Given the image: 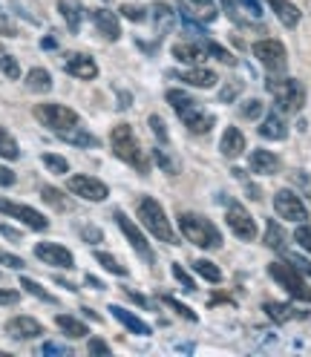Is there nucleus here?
<instances>
[{
	"instance_id": "50",
	"label": "nucleus",
	"mask_w": 311,
	"mask_h": 357,
	"mask_svg": "<svg viewBox=\"0 0 311 357\" xmlns=\"http://www.w3.org/2000/svg\"><path fill=\"white\" fill-rule=\"evenodd\" d=\"M20 300L17 291H9V288H0V305H15Z\"/></svg>"
},
{
	"instance_id": "61",
	"label": "nucleus",
	"mask_w": 311,
	"mask_h": 357,
	"mask_svg": "<svg viewBox=\"0 0 311 357\" xmlns=\"http://www.w3.org/2000/svg\"><path fill=\"white\" fill-rule=\"evenodd\" d=\"M291 262L300 268V271H305V274H311V262L308 259H300V257H291Z\"/></svg>"
},
{
	"instance_id": "43",
	"label": "nucleus",
	"mask_w": 311,
	"mask_h": 357,
	"mask_svg": "<svg viewBox=\"0 0 311 357\" xmlns=\"http://www.w3.org/2000/svg\"><path fill=\"white\" fill-rule=\"evenodd\" d=\"M162 303H165V305H170V308H173V311H176V314H179V317H185V320L196 323V314H193V311H190L188 305H182L179 300H173V297H162Z\"/></svg>"
},
{
	"instance_id": "22",
	"label": "nucleus",
	"mask_w": 311,
	"mask_h": 357,
	"mask_svg": "<svg viewBox=\"0 0 311 357\" xmlns=\"http://www.w3.org/2000/svg\"><path fill=\"white\" fill-rule=\"evenodd\" d=\"M259 136H262V139H268V142H282V139H288V127H285V121H282V116H280V109L262 119V124H259Z\"/></svg>"
},
{
	"instance_id": "4",
	"label": "nucleus",
	"mask_w": 311,
	"mask_h": 357,
	"mask_svg": "<svg viewBox=\"0 0 311 357\" xmlns=\"http://www.w3.org/2000/svg\"><path fill=\"white\" fill-rule=\"evenodd\" d=\"M139 219H142V225L159 239V242H167V245H176V234L170 228V219L165 216V208L156 202L153 196H142V202H139Z\"/></svg>"
},
{
	"instance_id": "36",
	"label": "nucleus",
	"mask_w": 311,
	"mask_h": 357,
	"mask_svg": "<svg viewBox=\"0 0 311 357\" xmlns=\"http://www.w3.org/2000/svg\"><path fill=\"white\" fill-rule=\"evenodd\" d=\"M40 196H43V202H50L55 211H70V202L63 199L61 190H55V188H50V185H43V188H40Z\"/></svg>"
},
{
	"instance_id": "3",
	"label": "nucleus",
	"mask_w": 311,
	"mask_h": 357,
	"mask_svg": "<svg viewBox=\"0 0 311 357\" xmlns=\"http://www.w3.org/2000/svg\"><path fill=\"white\" fill-rule=\"evenodd\" d=\"M268 93L277 101L280 113H300L303 104H305V89L297 78H277V73H271V78L265 81Z\"/></svg>"
},
{
	"instance_id": "9",
	"label": "nucleus",
	"mask_w": 311,
	"mask_h": 357,
	"mask_svg": "<svg viewBox=\"0 0 311 357\" xmlns=\"http://www.w3.org/2000/svg\"><path fill=\"white\" fill-rule=\"evenodd\" d=\"M66 188H70L73 196L86 199V202H104L109 196V188L101 182V178H93V176H70Z\"/></svg>"
},
{
	"instance_id": "15",
	"label": "nucleus",
	"mask_w": 311,
	"mask_h": 357,
	"mask_svg": "<svg viewBox=\"0 0 311 357\" xmlns=\"http://www.w3.org/2000/svg\"><path fill=\"white\" fill-rule=\"evenodd\" d=\"M6 331H9V337H15V340H35V337L43 334V326L35 317L20 314V317H12L6 323Z\"/></svg>"
},
{
	"instance_id": "32",
	"label": "nucleus",
	"mask_w": 311,
	"mask_h": 357,
	"mask_svg": "<svg viewBox=\"0 0 311 357\" xmlns=\"http://www.w3.org/2000/svg\"><path fill=\"white\" fill-rule=\"evenodd\" d=\"M265 245L274 248V251H282L285 248V234H282V228L277 225L274 219H268V225H265Z\"/></svg>"
},
{
	"instance_id": "5",
	"label": "nucleus",
	"mask_w": 311,
	"mask_h": 357,
	"mask_svg": "<svg viewBox=\"0 0 311 357\" xmlns=\"http://www.w3.org/2000/svg\"><path fill=\"white\" fill-rule=\"evenodd\" d=\"M268 274H271V280H274L280 288H285V291L291 294L294 300L311 303V288H308V282L303 280V271H300L294 262H271V265H268Z\"/></svg>"
},
{
	"instance_id": "26",
	"label": "nucleus",
	"mask_w": 311,
	"mask_h": 357,
	"mask_svg": "<svg viewBox=\"0 0 311 357\" xmlns=\"http://www.w3.org/2000/svg\"><path fill=\"white\" fill-rule=\"evenodd\" d=\"M55 136H61L63 142H70V144H78V147H96L98 144V139L93 136V132H86L84 127H66V130H58Z\"/></svg>"
},
{
	"instance_id": "19",
	"label": "nucleus",
	"mask_w": 311,
	"mask_h": 357,
	"mask_svg": "<svg viewBox=\"0 0 311 357\" xmlns=\"http://www.w3.org/2000/svg\"><path fill=\"white\" fill-rule=\"evenodd\" d=\"M248 165H251V170L257 176H274L280 170V159H277L271 150H254L248 155Z\"/></svg>"
},
{
	"instance_id": "48",
	"label": "nucleus",
	"mask_w": 311,
	"mask_h": 357,
	"mask_svg": "<svg viewBox=\"0 0 311 357\" xmlns=\"http://www.w3.org/2000/svg\"><path fill=\"white\" fill-rule=\"evenodd\" d=\"M0 265H6V268H15V271H20L26 262L20 259V257H15V254H9V251H0Z\"/></svg>"
},
{
	"instance_id": "62",
	"label": "nucleus",
	"mask_w": 311,
	"mask_h": 357,
	"mask_svg": "<svg viewBox=\"0 0 311 357\" xmlns=\"http://www.w3.org/2000/svg\"><path fill=\"white\" fill-rule=\"evenodd\" d=\"M84 282H86V285H93V288H104V285H101V282H98V280H96V277H86V280H84Z\"/></svg>"
},
{
	"instance_id": "59",
	"label": "nucleus",
	"mask_w": 311,
	"mask_h": 357,
	"mask_svg": "<svg viewBox=\"0 0 311 357\" xmlns=\"http://www.w3.org/2000/svg\"><path fill=\"white\" fill-rule=\"evenodd\" d=\"M81 236L93 239V242H101V231H96V228H81Z\"/></svg>"
},
{
	"instance_id": "45",
	"label": "nucleus",
	"mask_w": 311,
	"mask_h": 357,
	"mask_svg": "<svg viewBox=\"0 0 311 357\" xmlns=\"http://www.w3.org/2000/svg\"><path fill=\"white\" fill-rule=\"evenodd\" d=\"M205 52H211L216 61H222V63H236V58L228 52V50H222L219 43H205Z\"/></svg>"
},
{
	"instance_id": "54",
	"label": "nucleus",
	"mask_w": 311,
	"mask_h": 357,
	"mask_svg": "<svg viewBox=\"0 0 311 357\" xmlns=\"http://www.w3.org/2000/svg\"><path fill=\"white\" fill-rule=\"evenodd\" d=\"M43 354H70V349H66V346H58V343H47V346H43Z\"/></svg>"
},
{
	"instance_id": "51",
	"label": "nucleus",
	"mask_w": 311,
	"mask_h": 357,
	"mask_svg": "<svg viewBox=\"0 0 311 357\" xmlns=\"http://www.w3.org/2000/svg\"><path fill=\"white\" fill-rule=\"evenodd\" d=\"M239 89H242V84H228V86L219 93V98H222V101H231V98L239 96Z\"/></svg>"
},
{
	"instance_id": "56",
	"label": "nucleus",
	"mask_w": 311,
	"mask_h": 357,
	"mask_svg": "<svg viewBox=\"0 0 311 357\" xmlns=\"http://www.w3.org/2000/svg\"><path fill=\"white\" fill-rule=\"evenodd\" d=\"M239 3H242V6H245V9L251 12V15H257V17L262 15V9H259V0H239Z\"/></svg>"
},
{
	"instance_id": "38",
	"label": "nucleus",
	"mask_w": 311,
	"mask_h": 357,
	"mask_svg": "<svg viewBox=\"0 0 311 357\" xmlns=\"http://www.w3.org/2000/svg\"><path fill=\"white\" fill-rule=\"evenodd\" d=\"M20 288H26V294H32V297H38V300H43V303H55V297H52L50 291H43V288H40L35 280H29V277L20 280Z\"/></svg>"
},
{
	"instance_id": "52",
	"label": "nucleus",
	"mask_w": 311,
	"mask_h": 357,
	"mask_svg": "<svg viewBox=\"0 0 311 357\" xmlns=\"http://www.w3.org/2000/svg\"><path fill=\"white\" fill-rule=\"evenodd\" d=\"M12 185H15V173L0 165V188H12Z\"/></svg>"
},
{
	"instance_id": "24",
	"label": "nucleus",
	"mask_w": 311,
	"mask_h": 357,
	"mask_svg": "<svg viewBox=\"0 0 311 357\" xmlns=\"http://www.w3.org/2000/svg\"><path fill=\"white\" fill-rule=\"evenodd\" d=\"M109 314H113L124 328H130L132 334H142V337H147V334H150V326H147L142 317L130 314V311H127V308H121V305H109Z\"/></svg>"
},
{
	"instance_id": "27",
	"label": "nucleus",
	"mask_w": 311,
	"mask_h": 357,
	"mask_svg": "<svg viewBox=\"0 0 311 357\" xmlns=\"http://www.w3.org/2000/svg\"><path fill=\"white\" fill-rule=\"evenodd\" d=\"M262 311L268 314L274 323H288V320H294V317H305V311L300 314V311H294L291 305H285V303H265Z\"/></svg>"
},
{
	"instance_id": "13",
	"label": "nucleus",
	"mask_w": 311,
	"mask_h": 357,
	"mask_svg": "<svg viewBox=\"0 0 311 357\" xmlns=\"http://www.w3.org/2000/svg\"><path fill=\"white\" fill-rule=\"evenodd\" d=\"M63 70L70 73L73 78H81V81H93L98 75V63L84 55V52H66L63 55Z\"/></svg>"
},
{
	"instance_id": "16",
	"label": "nucleus",
	"mask_w": 311,
	"mask_h": 357,
	"mask_svg": "<svg viewBox=\"0 0 311 357\" xmlns=\"http://www.w3.org/2000/svg\"><path fill=\"white\" fill-rule=\"evenodd\" d=\"M90 17H93L96 29H98L107 40H119V38H121V24H119V17H116L113 12H107V9H93Z\"/></svg>"
},
{
	"instance_id": "17",
	"label": "nucleus",
	"mask_w": 311,
	"mask_h": 357,
	"mask_svg": "<svg viewBox=\"0 0 311 357\" xmlns=\"http://www.w3.org/2000/svg\"><path fill=\"white\" fill-rule=\"evenodd\" d=\"M219 150L225 159H239L242 153H245V136H242L239 127H228L222 132V142H219Z\"/></svg>"
},
{
	"instance_id": "47",
	"label": "nucleus",
	"mask_w": 311,
	"mask_h": 357,
	"mask_svg": "<svg viewBox=\"0 0 311 357\" xmlns=\"http://www.w3.org/2000/svg\"><path fill=\"white\" fill-rule=\"evenodd\" d=\"M242 116H245V119H259L262 116V101H257V98L245 101V104H242Z\"/></svg>"
},
{
	"instance_id": "14",
	"label": "nucleus",
	"mask_w": 311,
	"mask_h": 357,
	"mask_svg": "<svg viewBox=\"0 0 311 357\" xmlns=\"http://www.w3.org/2000/svg\"><path fill=\"white\" fill-rule=\"evenodd\" d=\"M116 222H119V228H121V234L130 239V245L136 248V254L139 257H144L147 262H153V251H150V245H147V239H144V234L132 225V222L124 216V211H116Z\"/></svg>"
},
{
	"instance_id": "42",
	"label": "nucleus",
	"mask_w": 311,
	"mask_h": 357,
	"mask_svg": "<svg viewBox=\"0 0 311 357\" xmlns=\"http://www.w3.org/2000/svg\"><path fill=\"white\" fill-rule=\"evenodd\" d=\"M294 242L300 245V248L305 254H311V225H305V222H300V228L294 231Z\"/></svg>"
},
{
	"instance_id": "7",
	"label": "nucleus",
	"mask_w": 311,
	"mask_h": 357,
	"mask_svg": "<svg viewBox=\"0 0 311 357\" xmlns=\"http://www.w3.org/2000/svg\"><path fill=\"white\" fill-rule=\"evenodd\" d=\"M254 58L265 66L268 73H285V66H288V52L280 40H257L254 43Z\"/></svg>"
},
{
	"instance_id": "29",
	"label": "nucleus",
	"mask_w": 311,
	"mask_h": 357,
	"mask_svg": "<svg viewBox=\"0 0 311 357\" xmlns=\"http://www.w3.org/2000/svg\"><path fill=\"white\" fill-rule=\"evenodd\" d=\"M55 323H58V328L66 334V337H73V340H81V337H86V334H90L81 320H75V317H70V314H58Z\"/></svg>"
},
{
	"instance_id": "63",
	"label": "nucleus",
	"mask_w": 311,
	"mask_h": 357,
	"mask_svg": "<svg viewBox=\"0 0 311 357\" xmlns=\"http://www.w3.org/2000/svg\"><path fill=\"white\" fill-rule=\"evenodd\" d=\"M0 55H3V50H0Z\"/></svg>"
},
{
	"instance_id": "35",
	"label": "nucleus",
	"mask_w": 311,
	"mask_h": 357,
	"mask_svg": "<svg viewBox=\"0 0 311 357\" xmlns=\"http://www.w3.org/2000/svg\"><path fill=\"white\" fill-rule=\"evenodd\" d=\"M96 262L104 268V271H109V274H116V277H127L130 271L127 268L116 259V257H109V254H104V251H96Z\"/></svg>"
},
{
	"instance_id": "30",
	"label": "nucleus",
	"mask_w": 311,
	"mask_h": 357,
	"mask_svg": "<svg viewBox=\"0 0 311 357\" xmlns=\"http://www.w3.org/2000/svg\"><path fill=\"white\" fill-rule=\"evenodd\" d=\"M167 104L182 116V113H188V109H193L199 101H193L188 93H182V89H167Z\"/></svg>"
},
{
	"instance_id": "33",
	"label": "nucleus",
	"mask_w": 311,
	"mask_h": 357,
	"mask_svg": "<svg viewBox=\"0 0 311 357\" xmlns=\"http://www.w3.org/2000/svg\"><path fill=\"white\" fill-rule=\"evenodd\" d=\"M193 271L202 277V280H208V282H222V271L211 262V259H196L193 262Z\"/></svg>"
},
{
	"instance_id": "55",
	"label": "nucleus",
	"mask_w": 311,
	"mask_h": 357,
	"mask_svg": "<svg viewBox=\"0 0 311 357\" xmlns=\"http://www.w3.org/2000/svg\"><path fill=\"white\" fill-rule=\"evenodd\" d=\"M124 294H127V300H132L136 305H142V308H150V303L142 297V294H136V291H130V288H124Z\"/></svg>"
},
{
	"instance_id": "58",
	"label": "nucleus",
	"mask_w": 311,
	"mask_h": 357,
	"mask_svg": "<svg viewBox=\"0 0 311 357\" xmlns=\"http://www.w3.org/2000/svg\"><path fill=\"white\" fill-rule=\"evenodd\" d=\"M0 35H6V38H12V35H15V26L9 24V20H6L3 15H0Z\"/></svg>"
},
{
	"instance_id": "28",
	"label": "nucleus",
	"mask_w": 311,
	"mask_h": 357,
	"mask_svg": "<svg viewBox=\"0 0 311 357\" xmlns=\"http://www.w3.org/2000/svg\"><path fill=\"white\" fill-rule=\"evenodd\" d=\"M26 89L29 93H50L52 75L47 70H40V66H35V70H29V75H26Z\"/></svg>"
},
{
	"instance_id": "37",
	"label": "nucleus",
	"mask_w": 311,
	"mask_h": 357,
	"mask_svg": "<svg viewBox=\"0 0 311 357\" xmlns=\"http://www.w3.org/2000/svg\"><path fill=\"white\" fill-rule=\"evenodd\" d=\"M40 162H43V167H47L50 173H55V176H63L66 170H70V165H66L63 155H55V153H43Z\"/></svg>"
},
{
	"instance_id": "46",
	"label": "nucleus",
	"mask_w": 311,
	"mask_h": 357,
	"mask_svg": "<svg viewBox=\"0 0 311 357\" xmlns=\"http://www.w3.org/2000/svg\"><path fill=\"white\" fill-rule=\"evenodd\" d=\"M173 277H176V280H179V282H182V288H185V291H196V282L190 280V274L185 271V268H182L179 262H176V265H173Z\"/></svg>"
},
{
	"instance_id": "41",
	"label": "nucleus",
	"mask_w": 311,
	"mask_h": 357,
	"mask_svg": "<svg viewBox=\"0 0 311 357\" xmlns=\"http://www.w3.org/2000/svg\"><path fill=\"white\" fill-rule=\"evenodd\" d=\"M153 17H156V24H159V29H162V32L173 26V9H170V6H165V3H159V6L153 9Z\"/></svg>"
},
{
	"instance_id": "20",
	"label": "nucleus",
	"mask_w": 311,
	"mask_h": 357,
	"mask_svg": "<svg viewBox=\"0 0 311 357\" xmlns=\"http://www.w3.org/2000/svg\"><path fill=\"white\" fill-rule=\"evenodd\" d=\"M179 12H182V17H196V20H205V24L216 20L213 0H185V3L179 6Z\"/></svg>"
},
{
	"instance_id": "18",
	"label": "nucleus",
	"mask_w": 311,
	"mask_h": 357,
	"mask_svg": "<svg viewBox=\"0 0 311 357\" xmlns=\"http://www.w3.org/2000/svg\"><path fill=\"white\" fill-rule=\"evenodd\" d=\"M179 119L185 121V127L193 132V136H202V132H208V130L213 127V116L205 113V109L199 107V104H196L193 109H188V113H182Z\"/></svg>"
},
{
	"instance_id": "39",
	"label": "nucleus",
	"mask_w": 311,
	"mask_h": 357,
	"mask_svg": "<svg viewBox=\"0 0 311 357\" xmlns=\"http://www.w3.org/2000/svg\"><path fill=\"white\" fill-rule=\"evenodd\" d=\"M156 165H159L165 173H170V176H176V173H179V165H176V162L170 159V153L165 150V144H162L159 150H156Z\"/></svg>"
},
{
	"instance_id": "31",
	"label": "nucleus",
	"mask_w": 311,
	"mask_h": 357,
	"mask_svg": "<svg viewBox=\"0 0 311 357\" xmlns=\"http://www.w3.org/2000/svg\"><path fill=\"white\" fill-rule=\"evenodd\" d=\"M58 9L63 15V20H66V26H70V32H78V26H81V9L73 3V0H58Z\"/></svg>"
},
{
	"instance_id": "60",
	"label": "nucleus",
	"mask_w": 311,
	"mask_h": 357,
	"mask_svg": "<svg viewBox=\"0 0 311 357\" xmlns=\"http://www.w3.org/2000/svg\"><path fill=\"white\" fill-rule=\"evenodd\" d=\"M0 234H3L6 239H15V242H20V231H15V228H9V225H0Z\"/></svg>"
},
{
	"instance_id": "21",
	"label": "nucleus",
	"mask_w": 311,
	"mask_h": 357,
	"mask_svg": "<svg viewBox=\"0 0 311 357\" xmlns=\"http://www.w3.org/2000/svg\"><path fill=\"white\" fill-rule=\"evenodd\" d=\"M179 81H185L188 86H196V89H211V86H216V73L205 70V66H190V70L179 73Z\"/></svg>"
},
{
	"instance_id": "2",
	"label": "nucleus",
	"mask_w": 311,
	"mask_h": 357,
	"mask_svg": "<svg viewBox=\"0 0 311 357\" xmlns=\"http://www.w3.org/2000/svg\"><path fill=\"white\" fill-rule=\"evenodd\" d=\"M179 231L185 234L188 242L196 245V248L216 251L222 245V234H219V228L213 225V222L205 219V216H199V213H190V211L179 213Z\"/></svg>"
},
{
	"instance_id": "53",
	"label": "nucleus",
	"mask_w": 311,
	"mask_h": 357,
	"mask_svg": "<svg viewBox=\"0 0 311 357\" xmlns=\"http://www.w3.org/2000/svg\"><path fill=\"white\" fill-rule=\"evenodd\" d=\"M294 182L308 193V199H311V176L308 173H294Z\"/></svg>"
},
{
	"instance_id": "57",
	"label": "nucleus",
	"mask_w": 311,
	"mask_h": 357,
	"mask_svg": "<svg viewBox=\"0 0 311 357\" xmlns=\"http://www.w3.org/2000/svg\"><path fill=\"white\" fill-rule=\"evenodd\" d=\"M90 351L93 354H109V346L101 343V340H90Z\"/></svg>"
},
{
	"instance_id": "34",
	"label": "nucleus",
	"mask_w": 311,
	"mask_h": 357,
	"mask_svg": "<svg viewBox=\"0 0 311 357\" xmlns=\"http://www.w3.org/2000/svg\"><path fill=\"white\" fill-rule=\"evenodd\" d=\"M0 155H3V159H12V162L20 155V147H17V142L12 139V132L6 127H0Z\"/></svg>"
},
{
	"instance_id": "25",
	"label": "nucleus",
	"mask_w": 311,
	"mask_h": 357,
	"mask_svg": "<svg viewBox=\"0 0 311 357\" xmlns=\"http://www.w3.org/2000/svg\"><path fill=\"white\" fill-rule=\"evenodd\" d=\"M173 58L179 61V63H190V66H196V63H202V61H205V47H196V43H185V40H179V43H173Z\"/></svg>"
},
{
	"instance_id": "23",
	"label": "nucleus",
	"mask_w": 311,
	"mask_h": 357,
	"mask_svg": "<svg viewBox=\"0 0 311 357\" xmlns=\"http://www.w3.org/2000/svg\"><path fill=\"white\" fill-rule=\"evenodd\" d=\"M268 6H271V12L280 17V24L288 26V29H294V26L300 24V17H303V12L291 3V0H268Z\"/></svg>"
},
{
	"instance_id": "12",
	"label": "nucleus",
	"mask_w": 311,
	"mask_h": 357,
	"mask_svg": "<svg viewBox=\"0 0 311 357\" xmlns=\"http://www.w3.org/2000/svg\"><path fill=\"white\" fill-rule=\"evenodd\" d=\"M35 257L43 265H52V268H75V257L63 248L58 242H40L35 245Z\"/></svg>"
},
{
	"instance_id": "10",
	"label": "nucleus",
	"mask_w": 311,
	"mask_h": 357,
	"mask_svg": "<svg viewBox=\"0 0 311 357\" xmlns=\"http://www.w3.org/2000/svg\"><path fill=\"white\" fill-rule=\"evenodd\" d=\"M0 213L20 219V222H24L26 228H32V231H47V228H50V219L43 216V213H38V211H35V208H29V205L9 202V199H0Z\"/></svg>"
},
{
	"instance_id": "6",
	"label": "nucleus",
	"mask_w": 311,
	"mask_h": 357,
	"mask_svg": "<svg viewBox=\"0 0 311 357\" xmlns=\"http://www.w3.org/2000/svg\"><path fill=\"white\" fill-rule=\"evenodd\" d=\"M35 119L43 124V127H50L52 132L58 130H66V127H75L81 119L73 107H66V104H38L35 109Z\"/></svg>"
},
{
	"instance_id": "40",
	"label": "nucleus",
	"mask_w": 311,
	"mask_h": 357,
	"mask_svg": "<svg viewBox=\"0 0 311 357\" xmlns=\"http://www.w3.org/2000/svg\"><path fill=\"white\" fill-rule=\"evenodd\" d=\"M0 73H3L6 78H12V81H17V78H20V63H17V58L0 55Z\"/></svg>"
},
{
	"instance_id": "44",
	"label": "nucleus",
	"mask_w": 311,
	"mask_h": 357,
	"mask_svg": "<svg viewBox=\"0 0 311 357\" xmlns=\"http://www.w3.org/2000/svg\"><path fill=\"white\" fill-rule=\"evenodd\" d=\"M147 124H150V130H153V136L159 139V144H167V142H170V139H167V130H165V121H162L159 116H150Z\"/></svg>"
},
{
	"instance_id": "8",
	"label": "nucleus",
	"mask_w": 311,
	"mask_h": 357,
	"mask_svg": "<svg viewBox=\"0 0 311 357\" xmlns=\"http://www.w3.org/2000/svg\"><path fill=\"white\" fill-rule=\"evenodd\" d=\"M274 211H277L280 219L294 222V225H300V222L308 219V208H305V202H303V199H300L294 190H288V188L274 193Z\"/></svg>"
},
{
	"instance_id": "11",
	"label": "nucleus",
	"mask_w": 311,
	"mask_h": 357,
	"mask_svg": "<svg viewBox=\"0 0 311 357\" xmlns=\"http://www.w3.org/2000/svg\"><path fill=\"white\" fill-rule=\"evenodd\" d=\"M225 219H228V228L234 231V236L245 239V242L257 239V222H254V216L245 208H242V205H231L228 213H225Z\"/></svg>"
},
{
	"instance_id": "1",
	"label": "nucleus",
	"mask_w": 311,
	"mask_h": 357,
	"mask_svg": "<svg viewBox=\"0 0 311 357\" xmlns=\"http://www.w3.org/2000/svg\"><path fill=\"white\" fill-rule=\"evenodd\" d=\"M109 147H113V153L119 155V159L130 167H136L142 176L150 170V162H147V155L136 139V132H132L130 124H119L113 127V132H109Z\"/></svg>"
},
{
	"instance_id": "49",
	"label": "nucleus",
	"mask_w": 311,
	"mask_h": 357,
	"mask_svg": "<svg viewBox=\"0 0 311 357\" xmlns=\"http://www.w3.org/2000/svg\"><path fill=\"white\" fill-rule=\"evenodd\" d=\"M121 15L127 17V20H136V24H142V20H144V9L142 6H121Z\"/></svg>"
}]
</instances>
